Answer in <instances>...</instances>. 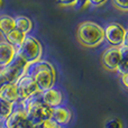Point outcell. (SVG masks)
<instances>
[{"label": "cell", "instance_id": "6da1fadb", "mask_svg": "<svg viewBox=\"0 0 128 128\" xmlns=\"http://www.w3.org/2000/svg\"><path fill=\"white\" fill-rule=\"evenodd\" d=\"M25 73L35 80L40 91L53 88L56 81V72L54 66L47 61H37L27 65Z\"/></svg>", "mask_w": 128, "mask_h": 128}, {"label": "cell", "instance_id": "7a4b0ae2", "mask_svg": "<svg viewBox=\"0 0 128 128\" xmlns=\"http://www.w3.org/2000/svg\"><path fill=\"white\" fill-rule=\"evenodd\" d=\"M76 38L83 46L89 48L97 47L104 40V28L93 22H84L78 27Z\"/></svg>", "mask_w": 128, "mask_h": 128}, {"label": "cell", "instance_id": "3957f363", "mask_svg": "<svg viewBox=\"0 0 128 128\" xmlns=\"http://www.w3.org/2000/svg\"><path fill=\"white\" fill-rule=\"evenodd\" d=\"M40 93H37V94L33 96V97L28 98L26 100H22L24 109L27 114V117H28V120L33 125H38L44 120L51 119L52 108L47 107L40 100Z\"/></svg>", "mask_w": 128, "mask_h": 128}, {"label": "cell", "instance_id": "277c9868", "mask_svg": "<svg viewBox=\"0 0 128 128\" xmlns=\"http://www.w3.org/2000/svg\"><path fill=\"white\" fill-rule=\"evenodd\" d=\"M42 53L43 48L40 40L29 34L26 35L20 46L16 48V54L19 58H22L27 64L40 61L42 58Z\"/></svg>", "mask_w": 128, "mask_h": 128}, {"label": "cell", "instance_id": "5b68a950", "mask_svg": "<svg viewBox=\"0 0 128 128\" xmlns=\"http://www.w3.org/2000/svg\"><path fill=\"white\" fill-rule=\"evenodd\" d=\"M4 125L6 128H30L33 126V124L28 120L22 100H18L14 104L12 111L8 118L4 120Z\"/></svg>", "mask_w": 128, "mask_h": 128}, {"label": "cell", "instance_id": "8992f818", "mask_svg": "<svg viewBox=\"0 0 128 128\" xmlns=\"http://www.w3.org/2000/svg\"><path fill=\"white\" fill-rule=\"evenodd\" d=\"M104 37L110 46L119 47L122 44H127V30L118 22L109 24L104 28Z\"/></svg>", "mask_w": 128, "mask_h": 128}, {"label": "cell", "instance_id": "52a82bcc", "mask_svg": "<svg viewBox=\"0 0 128 128\" xmlns=\"http://www.w3.org/2000/svg\"><path fill=\"white\" fill-rule=\"evenodd\" d=\"M27 65L28 64L16 54L15 58L10 61V63H8L4 68H0V70H1L2 75H4V78L6 79L7 82H9V83H16V81L22 75L25 74Z\"/></svg>", "mask_w": 128, "mask_h": 128}, {"label": "cell", "instance_id": "ba28073f", "mask_svg": "<svg viewBox=\"0 0 128 128\" xmlns=\"http://www.w3.org/2000/svg\"><path fill=\"white\" fill-rule=\"evenodd\" d=\"M15 84H16V88H17L19 100H26V99H28V98L33 97V96L40 92V90L38 89L35 80H34L30 75L26 74V73H25L24 75H22V76L16 81Z\"/></svg>", "mask_w": 128, "mask_h": 128}, {"label": "cell", "instance_id": "9c48e42d", "mask_svg": "<svg viewBox=\"0 0 128 128\" xmlns=\"http://www.w3.org/2000/svg\"><path fill=\"white\" fill-rule=\"evenodd\" d=\"M122 54L120 50L117 46H110L102 53L101 56V63L106 70L108 71H115L117 70V66L120 62Z\"/></svg>", "mask_w": 128, "mask_h": 128}, {"label": "cell", "instance_id": "30bf717a", "mask_svg": "<svg viewBox=\"0 0 128 128\" xmlns=\"http://www.w3.org/2000/svg\"><path fill=\"white\" fill-rule=\"evenodd\" d=\"M40 100L50 108H55V107L61 106L64 101L62 91L58 88H54V86L40 91Z\"/></svg>", "mask_w": 128, "mask_h": 128}, {"label": "cell", "instance_id": "8fae6325", "mask_svg": "<svg viewBox=\"0 0 128 128\" xmlns=\"http://www.w3.org/2000/svg\"><path fill=\"white\" fill-rule=\"evenodd\" d=\"M51 119L61 126H65V125L70 124L71 119H72V112L66 107H55V108H52Z\"/></svg>", "mask_w": 128, "mask_h": 128}, {"label": "cell", "instance_id": "7c38bea8", "mask_svg": "<svg viewBox=\"0 0 128 128\" xmlns=\"http://www.w3.org/2000/svg\"><path fill=\"white\" fill-rule=\"evenodd\" d=\"M16 48L7 43L6 40H0V68H4L10 61L15 58Z\"/></svg>", "mask_w": 128, "mask_h": 128}, {"label": "cell", "instance_id": "4fadbf2b", "mask_svg": "<svg viewBox=\"0 0 128 128\" xmlns=\"http://www.w3.org/2000/svg\"><path fill=\"white\" fill-rule=\"evenodd\" d=\"M0 98L4 99L6 101L10 102V104H15L19 100L18 97V92H17V88H16L15 83H9L6 82L4 86L0 89Z\"/></svg>", "mask_w": 128, "mask_h": 128}, {"label": "cell", "instance_id": "5bb4252c", "mask_svg": "<svg viewBox=\"0 0 128 128\" xmlns=\"http://www.w3.org/2000/svg\"><path fill=\"white\" fill-rule=\"evenodd\" d=\"M26 35L27 34L22 33V32L18 30V29H14V30H11L10 33L7 34L4 38L7 43H9V44L12 45L15 48H17V47L20 46V44H22V40H25Z\"/></svg>", "mask_w": 128, "mask_h": 128}, {"label": "cell", "instance_id": "9a60e30c", "mask_svg": "<svg viewBox=\"0 0 128 128\" xmlns=\"http://www.w3.org/2000/svg\"><path fill=\"white\" fill-rule=\"evenodd\" d=\"M15 29V19L14 17L8 15H2L0 16V35L2 37L10 33L11 30Z\"/></svg>", "mask_w": 128, "mask_h": 128}, {"label": "cell", "instance_id": "2e32d148", "mask_svg": "<svg viewBox=\"0 0 128 128\" xmlns=\"http://www.w3.org/2000/svg\"><path fill=\"white\" fill-rule=\"evenodd\" d=\"M14 19H15V29H18L25 34H28L33 29V22L30 18L26 16H17Z\"/></svg>", "mask_w": 128, "mask_h": 128}, {"label": "cell", "instance_id": "e0dca14e", "mask_svg": "<svg viewBox=\"0 0 128 128\" xmlns=\"http://www.w3.org/2000/svg\"><path fill=\"white\" fill-rule=\"evenodd\" d=\"M12 109H14L12 104H10V102L6 101L4 99L0 98V118H1L2 120L8 118V116L11 114Z\"/></svg>", "mask_w": 128, "mask_h": 128}, {"label": "cell", "instance_id": "ac0fdd59", "mask_svg": "<svg viewBox=\"0 0 128 128\" xmlns=\"http://www.w3.org/2000/svg\"><path fill=\"white\" fill-rule=\"evenodd\" d=\"M107 1H108V0H78L76 4H74V8L75 9H81V8H83V7H86L88 4L98 7V6H102V4H104Z\"/></svg>", "mask_w": 128, "mask_h": 128}, {"label": "cell", "instance_id": "d6986e66", "mask_svg": "<svg viewBox=\"0 0 128 128\" xmlns=\"http://www.w3.org/2000/svg\"><path fill=\"white\" fill-rule=\"evenodd\" d=\"M104 128H122V122L119 118H109L104 122Z\"/></svg>", "mask_w": 128, "mask_h": 128}, {"label": "cell", "instance_id": "ffe728a7", "mask_svg": "<svg viewBox=\"0 0 128 128\" xmlns=\"http://www.w3.org/2000/svg\"><path fill=\"white\" fill-rule=\"evenodd\" d=\"M37 128H62V126L58 124H56L55 122H53L52 119H47V120H44L40 124L36 125Z\"/></svg>", "mask_w": 128, "mask_h": 128}, {"label": "cell", "instance_id": "44dd1931", "mask_svg": "<svg viewBox=\"0 0 128 128\" xmlns=\"http://www.w3.org/2000/svg\"><path fill=\"white\" fill-rule=\"evenodd\" d=\"M114 4V6L116 7L117 9H119V10L124 11V12H126L128 10V1L127 0H111Z\"/></svg>", "mask_w": 128, "mask_h": 128}, {"label": "cell", "instance_id": "7402d4cb", "mask_svg": "<svg viewBox=\"0 0 128 128\" xmlns=\"http://www.w3.org/2000/svg\"><path fill=\"white\" fill-rule=\"evenodd\" d=\"M78 0H56V4L61 7H71L76 4Z\"/></svg>", "mask_w": 128, "mask_h": 128}, {"label": "cell", "instance_id": "603a6c76", "mask_svg": "<svg viewBox=\"0 0 128 128\" xmlns=\"http://www.w3.org/2000/svg\"><path fill=\"white\" fill-rule=\"evenodd\" d=\"M120 76V83L122 84V86H124V89H128V73L127 74H122V75H119Z\"/></svg>", "mask_w": 128, "mask_h": 128}, {"label": "cell", "instance_id": "cb8c5ba5", "mask_svg": "<svg viewBox=\"0 0 128 128\" xmlns=\"http://www.w3.org/2000/svg\"><path fill=\"white\" fill-rule=\"evenodd\" d=\"M6 79L4 78V75H2V72H1V70H0V89H1V86H4V83H6Z\"/></svg>", "mask_w": 128, "mask_h": 128}, {"label": "cell", "instance_id": "d4e9b609", "mask_svg": "<svg viewBox=\"0 0 128 128\" xmlns=\"http://www.w3.org/2000/svg\"><path fill=\"white\" fill-rule=\"evenodd\" d=\"M0 128H6V127H4V122H0Z\"/></svg>", "mask_w": 128, "mask_h": 128}, {"label": "cell", "instance_id": "484cf974", "mask_svg": "<svg viewBox=\"0 0 128 128\" xmlns=\"http://www.w3.org/2000/svg\"><path fill=\"white\" fill-rule=\"evenodd\" d=\"M1 6H2V0H0V8H1Z\"/></svg>", "mask_w": 128, "mask_h": 128}, {"label": "cell", "instance_id": "4316f807", "mask_svg": "<svg viewBox=\"0 0 128 128\" xmlns=\"http://www.w3.org/2000/svg\"><path fill=\"white\" fill-rule=\"evenodd\" d=\"M4 122V120H2V119H1V118H0V122Z\"/></svg>", "mask_w": 128, "mask_h": 128}]
</instances>
